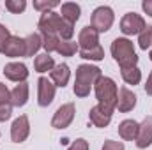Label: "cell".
<instances>
[{"label": "cell", "instance_id": "obj_1", "mask_svg": "<svg viewBox=\"0 0 152 150\" xmlns=\"http://www.w3.org/2000/svg\"><path fill=\"white\" fill-rule=\"evenodd\" d=\"M37 28L41 36H58L62 41H71L75 36V25L67 23L60 16V12H55V11L41 14Z\"/></svg>", "mask_w": 152, "mask_h": 150}, {"label": "cell", "instance_id": "obj_2", "mask_svg": "<svg viewBox=\"0 0 152 150\" xmlns=\"http://www.w3.org/2000/svg\"><path fill=\"white\" fill-rule=\"evenodd\" d=\"M103 76L101 69L97 66L92 64H81L76 69L75 76V85H73V92L76 97H87L90 94V90L94 88L96 81Z\"/></svg>", "mask_w": 152, "mask_h": 150}, {"label": "cell", "instance_id": "obj_3", "mask_svg": "<svg viewBox=\"0 0 152 150\" xmlns=\"http://www.w3.org/2000/svg\"><path fill=\"white\" fill-rule=\"evenodd\" d=\"M94 92H96L97 106L103 108L104 111L113 113L117 106V94H118V87L113 79L108 76H101L94 85Z\"/></svg>", "mask_w": 152, "mask_h": 150}, {"label": "cell", "instance_id": "obj_4", "mask_svg": "<svg viewBox=\"0 0 152 150\" xmlns=\"http://www.w3.org/2000/svg\"><path fill=\"white\" fill-rule=\"evenodd\" d=\"M110 51H112L113 60L120 66V69L134 67L138 64V55L134 51V44H133V41H129L127 37L113 39Z\"/></svg>", "mask_w": 152, "mask_h": 150}, {"label": "cell", "instance_id": "obj_5", "mask_svg": "<svg viewBox=\"0 0 152 150\" xmlns=\"http://www.w3.org/2000/svg\"><path fill=\"white\" fill-rule=\"evenodd\" d=\"M115 21V12L110 5H99L94 9L92 18H90V27L96 28L99 34H104L112 28Z\"/></svg>", "mask_w": 152, "mask_h": 150}, {"label": "cell", "instance_id": "obj_6", "mask_svg": "<svg viewBox=\"0 0 152 150\" xmlns=\"http://www.w3.org/2000/svg\"><path fill=\"white\" fill-rule=\"evenodd\" d=\"M145 27H147V23H145L143 16L136 14V12H126L120 20V32L124 36H140Z\"/></svg>", "mask_w": 152, "mask_h": 150}, {"label": "cell", "instance_id": "obj_7", "mask_svg": "<svg viewBox=\"0 0 152 150\" xmlns=\"http://www.w3.org/2000/svg\"><path fill=\"white\" fill-rule=\"evenodd\" d=\"M76 115V106L75 103H66L62 106L57 108V111L53 113V118H51V127L53 129H66L73 124Z\"/></svg>", "mask_w": 152, "mask_h": 150}, {"label": "cell", "instance_id": "obj_8", "mask_svg": "<svg viewBox=\"0 0 152 150\" xmlns=\"http://www.w3.org/2000/svg\"><path fill=\"white\" fill-rule=\"evenodd\" d=\"M57 94V87L53 85V81L46 76H41L37 79V104L41 108H48Z\"/></svg>", "mask_w": 152, "mask_h": 150}, {"label": "cell", "instance_id": "obj_9", "mask_svg": "<svg viewBox=\"0 0 152 150\" xmlns=\"http://www.w3.org/2000/svg\"><path fill=\"white\" fill-rule=\"evenodd\" d=\"M30 134V122L27 115H20L18 118H14L12 125H11V140L14 143H23Z\"/></svg>", "mask_w": 152, "mask_h": 150}, {"label": "cell", "instance_id": "obj_10", "mask_svg": "<svg viewBox=\"0 0 152 150\" xmlns=\"http://www.w3.org/2000/svg\"><path fill=\"white\" fill-rule=\"evenodd\" d=\"M136 94L133 90H129L127 87H120L118 88V94H117V106L115 110H118L120 113H127L133 111L134 106H136Z\"/></svg>", "mask_w": 152, "mask_h": 150}, {"label": "cell", "instance_id": "obj_11", "mask_svg": "<svg viewBox=\"0 0 152 150\" xmlns=\"http://www.w3.org/2000/svg\"><path fill=\"white\" fill-rule=\"evenodd\" d=\"M5 57L9 58H18V57H25L27 55V48H25V37H20V36H11L7 39L5 46H4V51H2Z\"/></svg>", "mask_w": 152, "mask_h": 150}, {"label": "cell", "instance_id": "obj_12", "mask_svg": "<svg viewBox=\"0 0 152 150\" xmlns=\"http://www.w3.org/2000/svg\"><path fill=\"white\" fill-rule=\"evenodd\" d=\"M4 76L11 81L23 83L28 78V67L21 62H9L4 66Z\"/></svg>", "mask_w": 152, "mask_h": 150}, {"label": "cell", "instance_id": "obj_13", "mask_svg": "<svg viewBox=\"0 0 152 150\" xmlns=\"http://www.w3.org/2000/svg\"><path fill=\"white\" fill-rule=\"evenodd\" d=\"M78 46H80V50H92V48L99 46V32L96 28H92L90 25L83 27L78 34Z\"/></svg>", "mask_w": 152, "mask_h": 150}, {"label": "cell", "instance_id": "obj_14", "mask_svg": "<svg viewBox=\"0 0 152 150\" xmlns=\"http://www.w3.org/2000/svg\"><path fill=\"white\" fill-rule=\"evenodd\" d=\"M134 141H136L138 149H147L152 145V117L143 118V122L138 127V136Z\"/></svg>", "mask_w": 152, "mask_h": 150}, {"label": "cell", "instance_id": "obj_15", "mask_svg": "<svg viewBox=\"0 0 152 150\" xmlns=\"http://www.w3.org/2000/svg\"><path fill=\"white\" fill-rule=\"evenodd\" d=\"M50 79L53 81V85L57 88H64L69 83V79H71V69H69V66L67 64H57L53 67V71L50 73Z\"/></svg>", "mask_w": 152, "mask_h": 150}, {"label": "cell", "instance_id": "obj_16", "mask_svg": "<svg viewBox=\"0 0 152 150\" xmlns=\"http://www.w3.org/2000/svg\"><path fill=\"white\" fill-rule=\"evenodd\" d=\"M112 117H113V113L104 111V110L99 108V106H94V108H90V111H88V120H90V124L96 125V127H99V129L108 127L110 122H112Z\"/></svg>", "mask_w": 152, "mask_h": 150}, {"label": "cell", "instance_id": "obj_17", "mask_svg": "<svg viewBox=\"0 0 152 150\" xmlns=\"http://www.w3.org/2000/svg\"><path fill=\"white\" fill-rule=\"evenodd\" d=\"M28 92H30V88H28V83H27V81L18 83V85L11 90V106H14V108L25 106L27 101H28Z\"/></svg>", "mask_w": 152, "mask_h": 150}, {"label": "cell", "instance_id": "obj_18", "mask_svg": "<svg viewBox=\"0 0 152 150\" xmlns=\"http://www.w3.org/2000/svg\"><path fill=\"white\" fill-rule=\"evenodd\" d=\"M138 127L140 124L133 118H126L118 124V136L124 140V141H134L136 136H138Z\"/></svg>", "mask_w": 152, "mask_h": 150}, {"label": "cell", "instance_id": "obj_19", "mask_svg": "<svg viewBox=\"0 0 152 150\" xmlns=\"http://www.w3.org/2000/svg\"><path fill=\"white\" fill-rule=\"evenodd\" d=\"M80 14H81V7H80L76 2H66V4H60V16H62L67 23L75 25L76 21L80 20Z\"/></svg>", "mask_w": 152, "mask_h": 150}, {"label": "cell", "instance_id": "obj_20", "mask_svg": "<svg viewBox=\"0 0 152 150\" xmlns=\"http://www.w3.org/2000/svg\"><path fill=\"white\" fill-rule=\"evenodd\" d=\"M55 66H57V64H55L53 57L48 55V53H41V55L36 57V60H34V69L37 71L39 74H42V73H51Z\"/></svg>", "mask_w": 152, "mask_h": 150}, {"label": "cell", "instance_id": "obj_21", "mask_svg": "<svg viewBox=\"0 0 152 150\" xmlns=\"http://www.w3.org/2000/svg\"><path fill=\"white\" fill-rule=\"evenodd\" d=\"M25 48H27V55L25 57H37V51L42 48V36L41 34H30L25 37Z\"/></svg>", "mask_w": 152, "mask_h": 150}, {"label": "cell", "instance_id": "obj_22", "mask_svg": "<svg viewBox=\"0 0 152 150\" xmlns=\"http://www.w3.org/2000/svg\"><path fill=\"white\" fill-rule=\"evenodd\" d=\"M120 74H122V79H124L127 85H138V83L142 81V71L138 69V66L120 69Z\"/></svg>", "mask_w": 152, "mask_h": 150}, {"label": "cell", "instance_id": "obj_23", "mask_svg": "<svg viewBox=\"0 0 152 150\" xmlns=\"http://www.w3.org/2000/svg\"><path fill=\"white\" fill-rule=\"evenodd\" d=\"M80 57H81L83 60L99 62V60H103V58H104V50H103V46H101V44H99V46H96V48H92V50H80Z\"/></svg>", "mask_w": 152, "mask_h": 150}, {"label": "cell", "instance_id": "obj_24", "mask_svg": "<svg viewBox=\"0 0 152 150\" xmlns=\"http://www.w3.org/2000/svg\"><path fill=\"white\" fill-rule=\"evenodd\" d=\"M76 51H80V46L75 41H60V44L57 48V53L62 57H73V55H76Z\"/></svg>", "mask_w": 152, "mask_h": 150}, {"label": "cell", "instance_id": "obj_25", "mask_svg": "<svg viewBox=\"0 0 152 150\" xmlns=\"http://www.w3.org/2000/svg\"><path fill=\"white\" fill-rule=\"evenodd\" d=\"M138 46L140 50H145V51L152 46V25H147L143 32L138 36Z\"/></svg>", "mask_w": 152, "mask_h": 150}, {"label": "cell", "instance_id": "obj_26", "mask_svg": "<svg viewBox=\"0 0 152 150\" xmlns=\"http://www.w3.org/2000/svg\"><path fill=\"white\" fill-rule=\"evenodd\" d=\"M58 5H60V2H57V0H34V9L39 11L41 14L42 12H50L55 7H58Z\"/></svg>", "mask_w": 152, "mask_h": 150}, {"label": "cell", "instance_id": "obj_27", "mask_svg": "<svg viewBox=\"0 0 152 150\" xmlns=\"http://www.w3.org/2000/svg\"><path fill=\"white\" fill-rule=\"evenodd\" d=\"M60 41H62V39L58 37V36H42V48H44L46 53L50 55L51 51H57Z\"/></svg>", "mask_w": 152, "mask_h": 150}, {"label": "cell", "instance_id": "obj_28", "mask_svg": "<svg viewBox=\"0 0 152 150\" xmlns=\"http://www.w3.org/2000/svg\"><path fill=\"white\" fill-rule=\"evenodd\" d=\"M5 9L12 14H20L27 9V2L25 0H5Z\"/></svg>", "mask_w": 152, "mask_h": 150}, {"label": "cell", "instance_id": "obj_29", "mask_svg": "<svg viewBox=\"0 0 152 150\" xmlns=\"http://www.w3.org/2000/svg\"><path fill=\"white\" fill-rule=\"evenodd\" d=\"M0 104H11V90L2 81H0Z\"/></svg>", "mask_w": 152, "mask_h": 150}, {"label": "cell", "instance_id": "obj_30", "mask_svg": "<svg viewBox=\"0 0 152 150\" xmlns=\"http://www.w3.org/2000/svg\"><path fill=\"white\" fill-rule=\"evenodd\" d=\"M101 150H126V147H124V143H122V141H115V140H106V141L103 143Z\"/></svg>", "mask_w": 152, "mask_h": 150}, {"label": "cell", "instance_id": "obj_31", "mask_svg": "<svg viewBox=\"0 0 152 150\" xmlns=\"http://www.w3.org/2000/svg\"><path fill=\"white\" fill-rule=\"evenodd\" d=\"M11 37V32H9V28L5 27V25H2L0 23V53L4 51V46H5V42H7V39Z\"/></svg>", "mask_w": 152, "mask_h": 150}, {"label": "cell", "instance_id": "obj_32", "mask_svg": "<svg viewBox=\"0 0 152 150\" xmlns=\"http://www.w3.org/2000/svg\"><path fill=\"white\" fill-rule=\"evenodd\" d=\"M67 150H88V141H87L85 138H78V140H75V141L69 145Z\"/></svg>", "mask_w": 152, "mask_h": 150}, {"label": "cell", "instance_id": "obj_33", "mask_svg": "<svg viewBox=\"0 0 152 150\" xmlns=\"http://www.w3.org/2000/svg\"><path fill=\"white\" fill-rule=\"evenodd\" d=\"M12 115V106L11 104H0V122L9 120Z\"/></svg>", "mask_w": 152, "mask_h": 150}, {"label": "cell", "instance_id": "obj_34", "mask_svg": "<svg viewBox=\"0 0 152 150\" xmlns=\"http://www.w3.org/2000/svg\"><path fill=\"white\" fill-rule=\"evenodd\" d=\"M142 9H143V12H145L147 16L152 18V0H143V2H142Z\"/></svg>", "mask_w": 152, "mask_h": 150}, {"label": "cell", "instance_id": "obj_35", "mask_svg": "<svg viewBox=\"0 0 152 150\" xmlns=\"http://www.w3.org/2000/svg\"><path fill=\"white\" fill-rule=\"evenodd\" d=\"M145 94L147 95H152V71H151V74H149V78H147V83H145Z\"/></svg>", "mask_w": 152, "mask_h": 150}, {"label": "cell", "instance_id": "obj_36", "mask_svg": "<svg viewBox=\"0 0 152 150\" xmlns=\"http://www.w3.org/2000/svg\"><path fill=\"white\" fill-rule=\"evenodd\" d=\"M149 58L152 60V46H151V51H149Z\"/></svg>", "mask_w": 152, "mask_h": 150}]
</instances>
